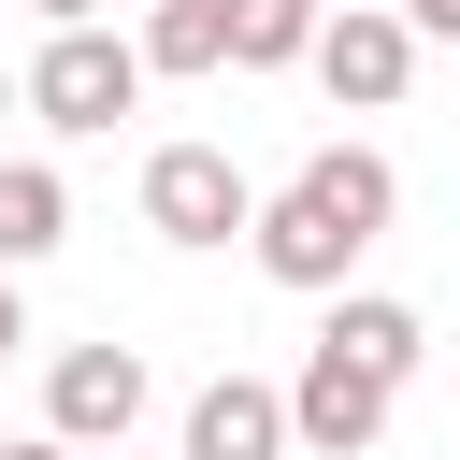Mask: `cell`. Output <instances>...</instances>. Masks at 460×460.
I'll return each mask as SVG.
<instances>
[{
    "label": "cell",
    "mask_w": 460,
    "mask_h": 460,
    "mask_svg": "<svg viewBox=\"0 0 460 460\" xmlns=\"http://www.w3.org/2000/svg\"><path fill=\"white\" fill-rule=\"evenodd\" d=\"M388 216H402V172H388L374 144H316V158L244 216V244H259L273 288H316V302H331V288L388 244Z\"/></svg>",
    "instance_id": "6da1fadb"
},
{
    "label": "cell",
    "mask_w": 460,
    "mask_h": 460,
    "mask_svg": "<svg viewBox=\"0 0 460 460\" xmlns=\"http://www.w3.org/2000/svg\"><path fill=\"white\" fill-rule=\"evenodd\" d=\"M302 72H316L345 115H388V101L417 86V29H402L388 0H331V14H316V43H302Z\"/></svg>",
    "instance_id": "7a4b0ae2"
},
{
    "label": "cell",
    "mask_w": 460,
    "mask_h": 460,
    "mask_svg": "<svg viewBox=\"0 0 460 460\" xmlns=\"http://www.w3.org/2000/svg\"><path fill=\"white\" fill-rule=\"evenodd\" d=\"M129 101H144V58H129L115 29H58V43L29 58V115H43V129H115Z\"/></svg>",
    "instance_id": "3957f363"
},
{
    "label": "cell",
    "mask_w": 460,
    "mask_h": 460,
    "mask_svg": "<svg viewBox=\"0 0 460 460\" xmlns=\"http://www.w3.org/2000/svg\"><path fill=\"white\" fill-rule=\"evenodd\" d=\"M244 216H259V187L230 172V144H158L144 158V230L158 244H230Z\"/></svg>",
    "instance_id": "277c9868"
},
{
    "label": "cell",
    "mask_w": 460,
    "mask_h": 460,
    "mask_svg": "<svg viewBox=\"0 0 460 460\" xmlns=\"http://www.w3.org/2000/svg\"><path fill=\"white\" fill-rule=\"evenodd\" d=\"M129 417H144V359L129 345H58L43 359V431L58 446H115Z\"/></svg>",
    "instance_id": "5b68a950"
},
{
    "label": "cell",
    "mask_w": 460,
    "mask_h": 460,
    "mask_svg": "<svg viewBox=\"0 0 460 460\" xmlns=\"http://www.w3.org/2000/svg\"><path fill=\"white\" fill-rule=\"evenodd\" d=\"M388 402H402V388H374L359 359H331V345H316V359L288 374V446H316V460H374Z\"/></svg>",
    "instance_id": "8992f818"
},
{
    "label": "cell",
    "mask_w": 460,
    "mask_h": 460,
    "mask_svg": "<svg viewBox=\"0 0 460 460\" xmlns=\"http://www.w3.org/2000/svg\"><path fill=\"white\" fill-rule=\"evenodd\" d=\"M316 345H331V359H359L374 388H402V374L431 359V316H417V302H388V288H331V331H316Z\"/></svg>",
    "instance_id": "52a82bcc"
},
{
    "label": "cell",
    "mask_w": 460,
    "mask_h": 460,
    "mask_svg": "<svg viewBox=\"0 0 460 460\" xmlns=\"http://www.w3.org/2000/svg\"><path fill=\"white\" fill-rule=\"evenodd\" d=\"M187 460H288V388L273 374H216L187 402Z\"/></svg>",
    "instance_id": "ba28073f"
},
{
    "label": "cell",
    "mask_w": 460,
    "mask_h": 460,
    "mask_svg": "<svg viewBox=\"0 0 460 460\" xmlns=\"http://www.w3.org/2000/svg\"><path fill=\"white\" fill-rule=\"evenodd\" d=\"M72 244V187L43 172V158H0V273H29V259H58Z\"/></svg>",
    "instance_id": "9c48e42d"
},
{
    "label": "cell",
    "mask_w": 460,
    "mask_h": 460,
    "mask_svg": "<svg viewBox=\"0 0 460 460\" xmlns=\"http://www.w3.org/2000/svg\"><path fill=\"white\" fill-rule=\"evenodd\" d=\"M129 58H144V86H158V72H172V86H187V72H230V14H216V0H144V43H129Z\"/></svg>",
    "instance_id": "30bf717a"
},
{
    "label": "cell",
    "mask_w": 460,
    "mask_h": 460,
    "mask_svg": "<svg viewBox=\"0 0 460 460\" xmlns=\"http://www.w3.org/2000/svg\"><path fill=\"white\" fill-rule=\"evenodd\" d=\"M216 14H230V72H302L331 0H216Z\"/></svg>",
    "instance_id": "8fae6325"
},
{
    "label": "cell",
    "mask_w": 460,
    "mask_h": 460,
    "mask_svg": "<svg viewBox=\"0 0 460 460\" xmlns=\"http://www.w3.org/2000/svg\"><path fill=\"white\" fill-rule=\"evenodd\" d=\"M388 14H402L417 43H460V0H388Z\"/></svg>",
    "instance_id": "7c38bea8"
},
{
    "label": "cell",
    "mask_w": 460,
    "mask_h": 460,
    "mask_svg": "<svg viewBox=\"0 0 460 460\" xmlns=\"http://www.w3.org/2000/svg\"><path fill=\"white\" fill-rule=\"evenodd\" d=\"M14 345H29V302H14V273H0V359H14Z\"/></svg>",
    "instance_id": "4fadbf2b"
},
{
    "label": "cell",
    "mask_w": 460,
    "mask_h": 460,
    "mask_svg": "<svg viewBox=\"0 0 460 460\" xmlns=\"http://www.w3.org/2000/svg\"><path fill=\"white\" fill-rule=\"evenodd\" d=\"M0 460H86V446H58V431H14V446H0Z\"/></svg>",
    "instance_id": "5bb4252c"
},
{
    "label": "cell",
    "mask_w": 460,
    "mask_h": 460,
    "mask_svg": "<svg viewBox=\"0 0 460 460\" xmlns=\"http://www.w3.org/2000/svg\"><path fill=\"white\" fill-rule=\"evenodd\" d=\"M29 14H58V29H101V0H29Z\"/></svg>",
    "instance_id": "9a60e30c"
}]
</instances>
